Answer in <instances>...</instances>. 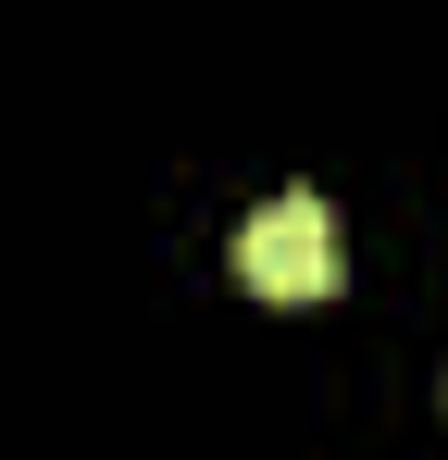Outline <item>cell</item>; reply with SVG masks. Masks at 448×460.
<instances>
[{"mask_svg":"<svg viewBox=\"0 0 448 460\" xmlns=\"http://www.w3.org/2000/svg\"><path fill=\"white\" fill-rule=\"evenodd\" d=\"M237 287H249V299H274V311L336 299V212H324L311 187L262 199V212L237 225Z\"/></svg>","mask_w":448,"mask_h":460,"instance_id":"6da1fadb","label":"cell"}]
</instances>
